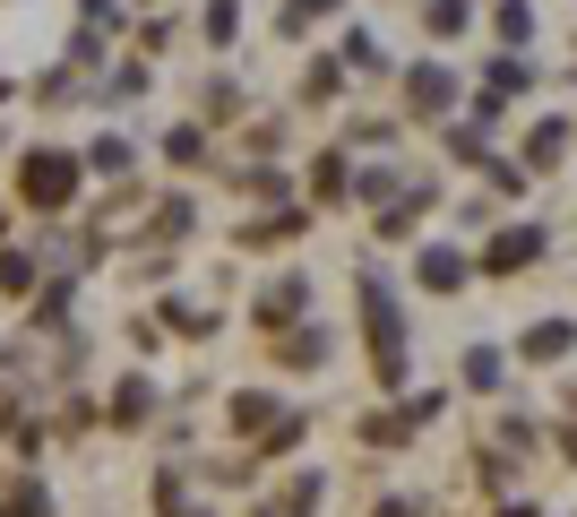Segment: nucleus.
Returning a JSON list of instances; mask_svg holds the SVG:
<instances>
[{
  "label": "nucleus",
  "mask_w": 577,
  "mask_h": 517,
  "mask_svg": "<svg viewBox=\"0 0 577 517\" xmlns=\"http://www.w3.org/2000/svg\"><path fill=\"white\" fill-rule=\"evenodd\" d=\"M26 190H35V199H70V164H61V155L26 164Z\"/></svg>",
  "instance_id": "1"
},
{
  "label": "nucleus",
  "mask_w": 577,
  "mask_h": 517,
  "mask_svg": "<svg viewBox=\"0 0 577 517\" xmlns=\"http://www.w3.org/2000/svg\"><path fill=\"white\" fill-rule=\"evenodd\" d=\"M543 251V242H535V234H509V242H500V251H491V267H526V258Z\"/></svg>",
  "instance_id": "2"
}]
</instances>
